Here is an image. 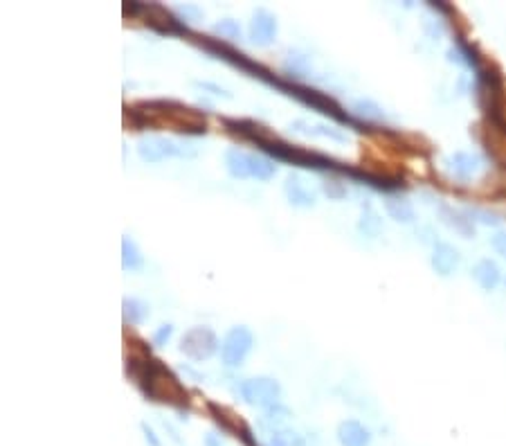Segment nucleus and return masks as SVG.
I'll return each mask as SVG.
<instances>
[{"mask_svg": "<svg viewBox=\"0 0 506 446\" xmlns=\"http://www.w3.org/2000/svg\"><path fill=\"white\" fill-rule=\"evenodd\" d=\"M225 167L234 178H250L252 176V156L246 151L230 149L225 153Z\"/></svg>", "mask_w": 506, "mask_h": 446, "instance_id": "obj_16", "label": "nucleus"}, {"mask_svg": "<svg viewBox=\"0 0 506 446\" xmlns=\"http://www.w3.org/2000/svg\"><path fill=\"white\" fill-rule=\"evenodd\" d=\"M277 34V19L268 10H257L250 25V41L255 45H271Z\"/></svg>", "mask_w": 506, "mask_h": 446, "instance_id": "obj_9", "label": "nucleus"}, {"mask_svg": "<svg viewBox=\"0 0 506 446\" xmlns=\"http://www.w3.org/2000/svg\"><path fill=\"white\" fill-rule=\"evenodd\" d=\"M216 32H218V34H221V36H225V38H239V36H241V27L236 25L234 21H230V19L218 23V25H216Z\"/></svg>", "mask_w": 506, "mask_h": 446, "instance_id": "obj_24", "label": "nucleus"}, {"mask_svg": "<svg viewBox=\"0 0 506 446\" xmlns=\"http://www.w3.org/2000/svg\"><path fill=\"white\" fill-rule=\"evenodd\" d=\"M122 306H124V320L130 324H140V322H144L146 315H149V306H146L142 300L126 298Z\"/></svg>", "mask_w": 506, "mask_h": 446, "instance_id": "obj_19", "label": "nucleus"}, {"mask_svg": "<svg viewBox=\"0 0 506 446\" xmlns=\"http://www.w3.org/2000/svg\"><path fill=\"white\" fill-rule=\"evenodd\" d=\"M140 107L146 109V111H137L144 118L146 124L167 126L181 133H205L207 131L205 115L189 107H183V104H176V102H149L146 104L144 102Z\"/></svg>", "mask_w": 506, "mask_h": 446, "instance_id": "obj_1", "label": "nucleus"}, {"mask_svg": "<svg viewBox=\"0 0 506 446\" xmlns=\"http://www.w3.org/2000/svg\"><path fill=\"white\" fill-rule=\"evenodd\" d=\"M271 446H288V444H286V440H284V435H281V433H275V435L271 437Z\"/></svg>", "mask_w": 506, "mask_h": 446, "instance_id": "obj_31", "label": "nucleus"}, {"mask_svg": "<svg viewBox=\"0 0 506 446\" xmlns=\"http://www.w3.org/2000/svg\"><path fill=\"white\" fill-rule=\"evenodd\" d=\"M457 266H459V250L446 241L435 243V250H432V269L439 275H444V278H448V275H452L457 271Z\"/></svg>", "mask_w": 506, "mask_h": 446, "instance_id": "obj_11", "label": "nucleus"}, {"mask_svg": "<svg viewBox=\"0 0 506 446\" xmlns=\"http://www.w3.org/2000/svg\"><path fill=\"white\" fill-rule=\"evenodd\" d=\"M491 248L497 255L506 259V230H497L491 237Z\"/></svg>", "mask_w": 506, "mask_h": 446, "instance_id": "obj_27", "label": "nucleus"}, {"mask_svg": "<svg viewBox=\"0 0 506 446\" xmlns=\"http://www.w3.org/2000/svg\"><path fill=\"white\" fill-rule=\"evenodd\" d=\"M441 216H444V221L448 223V225H452V228L457 230V232H461V234H466V237H470L472 232V221L470 219H466L463 214H459V212H455V210H450V208H441Z\"/></svg>", "mask_w": 506, "mask_h": 446, "instance_id": "obj_20", "label": "nucleus"}, {"mask_svg": "<svg viewBox=\"0 0 506 446\" xmlns=\"http://www.w3.org/2000/svg\"><path fill=\"white\" fill-rule=\"evenodd\" d=\"M358 228H360L367 237H378V234L382 232V221L380 216L373 212L371 208H367L363 216H360V223H358Z\"/></svg>", "mask_w": 506, "mask_h": 446, "instance_id": "obj_21", "label": "nucleus"}, {"mask_svg": "<svg viewBox=\"0 0 506 446\" xmlns=\"http://www.w3.org/2000/svg\"><path fill=\"white\" fill-rule=\"evenodd\" d=\"M284 190H286V197H288L292 205H297V208H313L315 205V194L308 192L295 174H290L288 178H286Z\"/></svg>", "mask_w": 506, "mask_h": 446, "instance_id": "obj_15", "label": "nucleus"}, {"mask_svg": "<svg viewBox=\"0 0 506 446\" xmlns=\"http://www.w3.org/2000/svg\"><path fill=\"white\" fill-rule=\"evenodd\" d=\"M286 417H288V410L277 408V405H271L266 412V421H271V424H279V421H284Z\"/></svg>", "mask_w": 506, "mask_h": 446, "instance_id": "obj_28", "label": "nucleus"}, {"mask_svg": "<svg viewBox=\"0 0 506 446\" xmlns=\"http://www.w3.org/2000/svg\"><path fill=\"white\" fill-rule=\"evenodd\" d=\"M324 192H326V197H329V199H336V201L347 197L345 185H342L340 181H333V178H331V181H326V183H324Z\"/></svg>", "mask_w": 506, "mask_h": 446, "instance_id": "obj_25", "label": "nucleus"}, {"mask_svg": "<svg viewBox=\"0 0 506 446\" xmlns=\"http://www.w3.org/2000/svg\"><path fill=\"white\" fill-rule=\"evenodd\" d=\"M338 442L342 446H369L371 433H369V428H365L360 424V421L347 419L338 426Z\"/></svg>", "mask_w": 506, "mask_h": 446, "instance_id": "obj_12", "label": "nucleus"}, {"mask_svg": "<svg viewBox=\"0 0 506 446\" xmlns=\"http://www.w3.org/2000/svg\"><path fill=\"white\" fill-rule=\"evenodd\" d=\"M142 433H144V440L149 442L151 446H160V440L156 437V433H153V428H149L146 424H142Z\"/></svg>", "mask_w": 506, "mask_h": 446, "instance_id": "obj_30", "label": "nucleus"}, {"mask_svg": "<svg viewBox=\"0 0 506 446\" xmlns=\"http://www.w3.org/2000/svg\"><path fill=\"white\" fill-rule=\"evenodd\" d=\"M146 12V25L158 30V32H178L181 30V23H178L174 16H171L165 7L160 5H149V7H142Z\"/></svg>", "mask_w": 506, "mask_h": 446, "instance_id": "obj_14", "label": "nucleus"}, {"mask_svg": "<svg viewBox=\"0 0 506 446\" xmlns=\"http://www.w3.org/2000/svg\"><path fill=\"white\" fill-rule=\"evenodd\" d=\"M205 444H207V446H221V442H216V437H214V435H207Z\"/></svg>", "mask_w": 506, "mask_h": 446, "instance_id": "obj_32", "label": "nucleus"}, {"mask_svg": "<svg viewBox=\"0 0 506 446\" xmlns=\"http://www.w3.org/2000/svg\"><path fill=\"white\" fill-rule=\"evenodd\" d=\"M171 334H174V327H171V324H162V327L156 331V336H153V340H156V345H162L165 340L171 338Z\"/></svg>", "mask_w": 506, "mask_h": 446, "instance_id": "obj_29", "label": "nucleus"}, {"mask_svg": "<svg viewBox=\"0 0 506 446\" xmlns=\"http://www.w3.org/2000/svg\"><path fill=\"white\" fill-rule=\"evenodd\" d=\"M472 278L477 280V284L484 291H493L502 282V271L493 259H481V262L475 264V269H472Z\"/></svg>", "mask_w": 506, "mask_h": 446, "instance_id": "obj_13", "label": "nucleus"}, {"mask_svg": "<svg viewBox=\"0 0 506 446\" xmlns=\"http://www.w3.org/2000/svg\"><path fill=\"white\" fill-rule=\"evenodd\" d=\"M290 95L299 97V100H301V102H306L308 107L317 109L320 113H326V115H333V118H338V120H347V118L340 113V107H338V104L333 102L331 97H326V95H322V93L311 91V88H295V86H292V88H290Z\"/></svg>", "mask_w": 506, "mask_h": 446, "instance_id": "obj_10", "label": "nucleus"}, {"mask_svg": "<svg viewBox=\"0 0 506 446\" xmlns=\"http://www.w3.org/2000/svg\"><path fill=\"white\" fill-rule=\"evenodd\" d=\"M252 345H255V336H252V331L248 327H232L230 331L225 334L223 343H221V359L227 368H236V365H241L246 361V356L250 354Z\"/></svg>", "mask_w": 506, "mask_h": 446, "instance_id": "obj_3", "label": "nucleus"}, {"mask_svg": "<svg viewBox=\"0 0 506 446\" xmlns=\"http://www.w3.org/2000/svg\"><path fill=\"white\" fill-rule=\"evenodd\" d=\"M385 208H387V214L394 219L398 223H410L414 221V208L412 203L403 199V197H389L385 201Z\"/></svg>", "mask_w": 506, "mask_h": 446, "instance_id": "obj_17", "label": "nucleus"}, {"mask_svg": "<svg viewBox=\"0 0 506 446\" xmlns=\"http://www.w3.org/2000/svg\"><path fill=\"white\" fill-rule=\"evenodd\" d=\"M137 379L146 381L144 390H146V394L151 397V399L174 403V405L187 403V392H185V388L181 386V381L171 375V372L160 361H151V359L146 361L142 365V375Z\"/></svg>", "mask_w": 506, "mask_h": 446, "instance_id": "obj_2", "label": "nucleus"}, {"mask_svg": "<svg viewBox=\"0 0 506 446\" xmlns=\"http://www.w3.org/2000/svg\"><path fill=\"white\" fill-rule=\"evenodd\" d=\"M275 172H277V167L273 165L271 160L252 156V178H259V181H271V178L275 176Z\"/></svg>", "mask_w": 506, "mask_h": 446, "instance_id": "obj_23", "label": "nucleus"}, {"mask_svg": "<svg viewBox=\"0 0 506 446\" xmlns=\"http://www.w3.org/2000/svg\"><path fill=\"white\" fill-rule=\"evenodd\" d=\"M264 149L268 153H273V156L281 158V160H290L292 165H299V167H331L333 160L326 158V156H320V153H313V151H304L299 147H290V144H281V142H268L264 144Z\"/></svg>", "mask_w": 506, "mask_h": 446, "instance_id": "obj_7", "label": "nucleus"}, {"mask_svg": "<svg viewBox=\"0 0 506 446\" xmlns=\"http://www.w3.org/2000/svg\"><path fill=\"white\" fill-rule=\"evenodd\" d=\"M144 262V257L140 253V248L135 246V241H130L128 237L122 239V266H124L126 271H135L140 269Z\"/></svg>", "mask_w": 506, "mask_h": 446, "instance_id": "obj_18", "label": "nucleus"}, {"mask_svg": "<svg viewBox=\"0 0 506 446\" xmlns=\"http://www.w3.org/2000/svg\"><path fill=\"white\" fill-rule=\"evenodd\" d=\"M468 216H470V221H479L484 225H497V223H500V219H497L495 214L484 212V210H470Z\"/></svg>", "mask_w": 506, "mask_h": 446, "instance_id": "obj_26", "label": "nucleus"}, {"mask_svg": "<svg viewBox=\"0 0 506 446\" xmlns=\"http://www.w3.org/2000/svg\"><path fill=\"white\" fill-rule=\"evenodd\" d=\"M194 149H185L181 144L165 140V137H142L137 142V156L144 162H160L165 158H174V156H194Z\"/></svg>", "mask_w": 506, "mask_h": 446, "instance_id": "obj_6", "label": "nucleus"}, {"mask_svg": "<svg viewBox=\"0 0 506 446\" xmlns=\"http://www.w3.org/2000/svg\"><path fill=\"white\" fill-rule=\"evenodd\" d=\"M241 397L250 405L271 408V405H277V401H279L281 386L277 383L275 379H268V377L248 379V381H243V383H241Z\"/></svg>", "mask_w": 506, "mask_h": 446, "instance_id": "obj_4", "label": "nucleus"}, {"mask_svg": "<svg viewBox=\"0 0 506 446\" xmlns=\"http://www.w3.org/2000/svg\"><path fill=\"white\" fill-rule=\"evenodd\" d=\"M354 113L356 115H360L365 120H382L385 118V113L378 107V104H373L371 100H360L354 104Z\"/></svg>", "mask_w": 506, "mask_h": 446, "instance_id": "obj_22", "label": "nucleus"}, {"mask_svg": "<svg viewBox=\"0 0 506 446\" xmlns=\"http://www.w3.org/2000/svg\"><path fill=\"white\" fill-rule=\"evenodd\" d=\"M216 347H218V338L209 327H192L189 331H185L181 352L194 361H207L216 352Z\"/></svg>", "mask_w": 506, "mask_h": 446, "instance_id": "obj_5", "label": "nucleus"}, {"mask_svg": "<svg viewBox=\"0 0 506 446\" xmlns=\"http://www.w3.org/2000/svg\"><path fill=\"white\" fill-rule=\"evenodd\" d=\"M446 167L457 181H470L472 176L479 174L481 158L477 153H470V151H457L446 160Z\"/></svg>", "mask_w": 506, "mask_h": 446, "instance_id": "obj_8", "label": "nucleus"}]
</instances>
